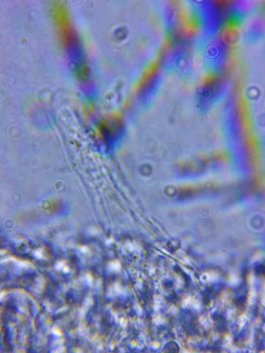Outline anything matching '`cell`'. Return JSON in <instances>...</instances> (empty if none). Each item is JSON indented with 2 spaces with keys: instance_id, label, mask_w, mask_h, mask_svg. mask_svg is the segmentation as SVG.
I'll return each mask as SVG.
<instances>
[{
  "instance_id": "cell-1",
  "label": "cell",
  "mask_w": 265,
  "mask_h": 353,
  "mask_svg": "<svg viewBox=\"0 0 265 353\" xmlns=\"http://www.w3.org/2000/svg\"><path fill=\"white\" fill-rule=\"evenodd\" d=\"M51 14L61 42L65 46L74 41V33L67 10L61 3H55Z\"/></svg>"
}]
</instances>
